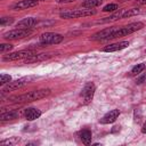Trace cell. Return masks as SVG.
<instances>
[{"label":"cell","instance_id":"obj_1","mask_svg":"<svg viewBox=\"0 0 146 146\" xmlns=\"http://www.w3.org/2000/svg\"><path fill=\"white\" fill-rule=\"evenodd\" d=\"M51 90L50 89H39V90H32L22 95H15L8 97L9 103H26V102H33L38 99H42L50 95Z\"/></svg>","mask_w":146,"mask_h":146},{"label":"cell","instance_id":"obj_2","mask_svg":"<svg viewBox=\"0 0 146 146\" xmlns=\"http://www.w3.org/2000/svg\"><path fill=\"white\" fill-rule=\"evenodd\" d=\"M144 27V23L143 22H135V23H130L125 26L122 27H117V30L113 33L112 39H116V38H121V36H127L140 29Z\"/></svg>","mask_w":146,"mask_h":146},{"label":"cell","instance_id":"obj_3","mask_svg":"<svg viewBox=\"0 0 146 146\" xmlns=\"http://www.w3.org/2000/svg\"><path fill=\"white\" fill-rule=\"evenodd\" d=\"M96 14L95 9H74V10H67L64 13H60L62 18H80V17H87V16H92Z\"/></svg>","mask_w":146,"mask_h":146},{"label":"cell","instance_id":"obj_4","mask_svg":"<svg viewBox=\"0 0 146 146\" xmlns=\"http://www.w3.org/2000/svg\"><path fill=\"white\" fill-rule=\"evenodd\" d=\"M36 79V76H31V75H29V76H24V78H21V79H18V80H16V81H10L6 87H3L2 88V92H8V91H14V90H17V89H19V88H23L24 86H26L27 83H30V82H32L33 80H35Z\"/></svg>","mask_w":146,"mask_h":146},{"label":"cell","instance_id":"obj_5","mask_svg":"<svg viewBox=\"0 0 146 146\" xmlns=\"http://www.w3.org/2000/svg\"><path fill=\"white\" fill-rule=\"evenodd\" d=\"M64 36L59 33H55V32H46L43 34L40 35L39 41L41 44L47 46V44H58L63 41Z\"/></svg>","mask_w":146,"mask_h":146},{"label":"cell","instance_id":"obj_6","mask_svg":"<svg viewBox=\"0 0 146 146\" xmlns=\"http://www.w3.org/2000/svg\"><path fill=\"white\" fill-rule=\"evenodd\" d=\"M35 54L34 49H24V50H19V51H15L11 54H8L6 56H3V60L5 62H11V60H18V59H23V58H29L32 55Z\"/></svg>","mask_w":146,"mask_h":146},{"label":"cell","instance_id":"obj_7","mask_svg":"<svg viewBox=\"0 0 146 146\" xmlns=\"http://www.w3.org/2000/svg\"><path fill=\"white\" fill-rule=\"evenodd\" d=\"M32 33L31 29H15L13 31H9L3 34V39L6 40H18L23 39L25 36H29Z\"/></svg>","mask_w":146,"mask_h":146},{"label":"cell","instance_id":"obj_8","mask_svg":"<svg viewBox=\"0 0 146 146\" xmlns=\"http://www.w3.org/2000/svg\"><path fill=\"white\" fill-rule=\"evenodd\" d=\"M95 90H96V87L92 82H88V83L84 84V87L81 91L83 105H88V104L91 103V100L94 98V95H95Z\"/></svg>","mask_w":146,"mask_h":146},{"label":"cell","instance_id":"obj_9","mask_svg":"<svg viewBox=\"0 0 146 146\" xmlns=\"http://www.w3.org/2000/svg\"><path fill=\"white\" fill-rule=\"evenodd\" d=\"M117 30L116 26H112V27H106L97 33H95L94 35H91V40L94 41H104V40H111L112 39V35L113 33Z\"/></svg>","mask_w":146,"mask_h":146},{"label":"cell","instance_id":"obj_10","mask_svg":"<svg viewBox=\"0 0 146 146\" xmlns=\"http://www.w3.org/2000/svg\"><path fill=\"white\" fill-rule=\"evenodd\" d=\"M57 54H59L58 51L54 52V51H50V52H41V54H34L32 55L31 57L26 58L25 59V63L26 64H31V63H38V62H42V60H46V59H49L54 56H56Z\"/></svg>","mask_w":146,"mask_h":146},{"label":"cell","instance_id":"obj_11","mask_svg":"<svg viewBox=\"0 0 146 146\" xmlns=\"http://www.w3.org/2000/svg\"><path fill=\"white\" fill-rule=\"evenodd\" d=\"M120 115V111L119 110H112L108 113H106L102 119H100V123L102 124H110L113 123Z\"/></svg>","mask_w":146,"mask_h":146},{"label":"cell","instance_id":"obj_12","mask_svg":"<svg viewBox=\"0 0 146 146\" xmlns=\"http://www.w3.org/2000/svg\"><path fill=\"white\" fill-rule=\"evenodd\" d=\"M36 5H38V1H34V0H22V1L16 2L15 5H13L11 9L13 10H23V9H27V8L34 7Z\"/></svg>","mask_w":146,"mask_h":146},{"label":"cell","instance_id":"obj_13","mask_svg":"<svg viewBox=\"0 0 146 146\" xmlns=\"http://www.w3.org/2000/svg\"><path fill=\"white\" fill-rule=\"evenodd\" d=\"M38 24V19L34 17H26L16 24L17 29H32Z\"/></svg>","mask_w":146,"mask_h":146},{"label":"cell","instance_id":"obj_14","mask_svg":"<svg viewBox=\"0 0 146 146\" xmlns=\"http://www.w3.org/2000/svg\"><path fill=\"white\" fill-rule=\"evenodd\" d=\"M129 46V42L128 41H120V42H115V43H112V44H108L106 46L103 51H106V52H113V51H119V50H122L124 48H127Z\"/></svg>","mask_w":146,"mask_h":146},{"label":"cell","instance_id":"obj_15","mask_svg":"<svg viewBox=\"0 0 146 146\" xmlns=\"http://www.w3.org/2000/svg\"><path fill=\"white\" fill-rule=\"evenodd\" d=\"M41 111L38 110V108H34V107H30V108H26L25 112H24V116L26 120L29 121H33V120H36L41 116Z\"/></svg>","mask_w":146,"mask_h":146},{"label":"cell","instance_id":"obj_16","mask_svg":"<svg viewBox=\"0 0 146 146\" xmlns=\"http://www.w3.org/2000/svg\"><path fill=\"white\" fill-rule=\"evenodd\" d=\"M19 116V113L18 111L16 110H11V111H8V112H2L1 113V116H0V120L3 122V121H10V120H15Z\"/></svg>","mask_w":146,"mask_h":146},{"label":"cell","instance_id":"obj_17","mask_svg":"<svg viewBox=\"0 0 146 146\" xmlns=\"http://www.w3.org/2000/svg\"><path fill=\"white\" fill-rule=\"evenodd\" d=\"M125 9H119L116 10L114 14H112L111 16L106 17L105 19L102 21V23H107V22H113V21H116V19H120V18H123V14H124Z\"/></svg>","mask_w":146,"mask_h":146},{"label":"cell","instance_id":"obj_18","mask_svg":"<svg viewBox=\"0 0 146 146\" xmlns=\"http://www.w3.org/2000/svg\"><path fill=\"white\" fill-rule=\"evenodd\" d=\"M79 137L84 145H89L91 141V131L88 129H83L79 132Z\"/></svg>","mask_w":146,"mask_h":146},{"label":"cell","instance_id":"obj_19","mask_svg":"<svg viewBox=\"0 0 146 146\" xmlns=\"http://www.w3.org/2000/svg\"><path fill=\"white\" fill-rule=\"evenodd\" d=\"M102 2H103V0H84L82 2V7L88 8V9H92V8L102 5Z\"/></svg>","mask_w":146,"mask_h":146},{"label":"cell","instance_id":"obj_20","mask_svg":"<svg viewBox=\"0 0 146 146\" xmlns=\"http://www.w3.org/2000/svg\"><path fill=\"white\" fill-rule=\"evenodd\" d=\"M141 10L140 8H130V9H125L124 14H123V18H129L131 16H136L138 14H140Z\"/></svg>","mask_w":146,"mask_h":146},{"label":"cell","instance_id":"obj_21","mask_svg":"<svg viewBox=\"0 0 146 146\" xmlns=\"http://www.w3.org/2000/svg\"><path fill=\"white\" fill-rule=\"evenodd\" d=\"M144 70H145V64H143V63L137 64V65L133 66L132 70L130 71V75H139Z\"/></svg>","mask_w":146,"mask_h":146},{"label":"cell","instance_id":"obj_22","mask_svg":"<svg viewBox=\"0 0 146 146\" xmlns=\"http://www.w3.org/2000/svg\"><path fill=\"white\" fill-rule=\"evenodd\" d=\"M119 9V7H117V5L116 3H108V5H106L104 8H103V11H115V10H117Z\"/></svg>","mask_w":146,"mask_h":146},{"label":"cell","instance_id":"obj_23","mask_svg":"<svg viewBox=\"0 0 146 146\" xmlns=\"http://www.w3.org/2000/svg\"><path fill=\"white\" fill-rule=\"evenodd\" d=\"M13 47H14V46L10 44V43H1V44H0V52H1V54H5L6 51L11 50Z\"/></svg>","mask_w":146,"mask_h":146},{"label":"cell","instance_id":"obj_24","mask_svg":"<svg viewBox=\"0 0 146 146\" xmlns=\"http://www.w3.org/2000/svg\"><path fill=\"white\" fill-rule=\"evenodd\" d=\"M10 81H11V76L10 75H8V74H1V76H0V84L1 86L6 84V83H9Z\"/></svg>","mask_w":146,"mask_h":146},{"label":"cell","instance_id":"obj_25","mask_svg":"<svg viewBox=\"0 0 146 146\" xmlns=\"http://www.w3.org/2000/svg\"><path fill=\"white\" fill-rule=\"evenodd\" d=\"M14 22V18L13 17H2L1 19H0V24L3 26V25H9V24H11Z\"/></svg>","mask_w":146,"mask_h":146},{"label":"cell","instance_id":"obj_26","mask_svg":"<svg viewBox=\"0 0 146 146\" xmlns=\"http://www.w3.org/2000/svg\"><path fill=\"white\" fill-rule=\"evenodd\" d=\"M145 81H146V72H145L144 74H141L139 78H137L136 83H137V84H140V83H143V82H145Z\"/></svg>","mask_w":146,"mask_h":146},{"label":"cell","instance_id":"obj_27","mask_svg":"<svg viewBox=\"0 0 146 146\" xmlns=\"http://www.w3.org/2000/svg\"><path fill=\"white\" fill-rule=\"evenodd\" d=\"M73 1H75V0H57V2H59V3H68V2H73Z\"/></svg>","mask_w":146,"mask_h":146},{"label":"cell","instance_id":"obj_28","mask_svg":"<svg viewBox=\"0 0 146 146\" xmlns=\"http://www.w3.org/2000/svg\"><path fill=\"white\" fill-rule=\"evenodd\" d=\"M141 132H143V133H146V120H145V122H144V124H143V128H141Z\"/></svg>","mask_w":146,"mask_h":146},{"label":"cell","instance_id":"obj_29","mask_svg":"<svg viewBox=\"0 0 146 146\" xmlns=\"http://www.w3.org/2000/svg\"><path fill=\"white\" fill-rule=\"evenodd\" d=\"M137 2L139 5H146V0H137Z\"/></svg>","mask_w":146,"mask_h":146},{"label":"cell","instance_id":"obj_30","mask_svg":"<svg viewBox=\"0 0 146 146\" xmlns=\"http://www.w3.org/2000/svg\"><path fill=\"white\" fill-rule=\"evenodd\" d=\"M121 2H125V1H131V0H120Z\"/></svg>","mask_w":146,"mask_h":146},{"label":"cell","instance_id":"obj_31","mask_svg":"<svg viewBox=\"0 0 146 146\" xmlns=\"http://www.w3.org/2000/svg\"><path fill=\"white\" fill-rule=\"evenodd\" d=\"M34 1H38L39 2V1H46V0H34Z\"/></svg>","mask_w":146,"mask_h":146}]
</instances>
